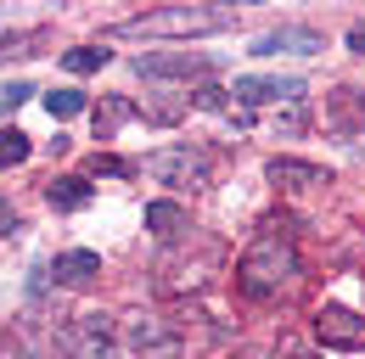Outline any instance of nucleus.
Listing matches in <instances>:
<instances>
[{
    "mask_svg": "<svg viewBox=\"0 0 365 359\" xmlns=\"http://www.w3.org/2000/svg\"><path fill=\"white\" fill-rule=\"evenodd\" d=\"M292 275H298L292 236H287L281 224H264V230L253 236V247L242 253V264H236V286H242V298L270 303V298H281V286H287Z\"/></svg>",
    "mask_w": 365,
    "mask_h": 359,
    "instance_id": "f257e3e1",
    "label": "nucleus"
},
{
    "mask_svg": "<svg viewBox=\"0 0 365 359\" xmlns=\"http://www.w3.org/2000/svg\"><path fill=\"white\" fill-rule=\"evenodd\" d=\"M230 23H236L230 6H163V11L130 17L124 34H225Z\"/></svg>",
    "mask_w": 365,
    "mask_h": 359,
    "instance_id": "f03ea898",
    "label": "nucleus"
},
{
    "mask_svg": "<svg viewBox=\"0 0 365 359\" xmlns=\"http://www.w3.org/2000/svg\"><path fill=\"white\" fill-rule=\"evenodd\" d=\"M140 175H152L158 185H180V191L191 185V191H197V185H208V175H214V157H208L202 146L185 140V146H163V152H152V157L140 163Z\"/></svg>",
    "mask_w": 365,
    "mask_h": 359,
    "instance_id": "7ed1b4c3",
    "label": "nucleus"
},
{
    "mask_svg": "<svg viewBox=\"0 0 365 359\" xmlns=\"http://www.w3.org/2000/svg\"><path fill=\"white\" fill-rule=\"evenodd\" d=\"M62 354L68 359H113L118 354V343H113V320L107 314H79V320H68L62 326Z\"/></svg>",
    "mask_w": 365,
    "mask_h": 359,
    "instance_id": "20e7f679",
    "label": "nucleus"
},
{
    "mask_svg": "<svg viewBox=\"0 0 365 359\" xmlns=\"http://www.w3.org/2000/svg\"><path fill=\"white\" fill-rule=\"evenodd\" d=\"M124 337H130V354L135 359H185V337L169 320H158V314H135Z\"/></svg>",
    "mask_w": 365,
    "mask_h": 359,
    "instance_id": "39448f33",
    "label": "nucleus"
},
{
    "mask_svg": "<svg viewBox=\"0 0 365 359\" xmlns=\"http://www.w3.org/2000/svg\"><path fill=\"white\" fill-rule=\"evenodd\" d=\"M281 51L315 56V51H326V34H320V28H270V34L253 40V56H281Z\"/></svg>",
    "mask_w": 365,
    "mask_h": 359,
    "instance_id": "423d86ee",
    "label": "nucleus"
},
{
    "mask_svg": "<svg viewBox=\"0 0 365 359\" xmlns=\"http://www.w3.org/2000/svg\"><path fill=\"white\" fill-rule=\"evenodd\" d=\"M304 95V79H264V73H247L236 79V101L242 107H264V101H298Z\"/></svg>",
    "mask_w": 365,
    "mask_h": 359,
    "instance_id": "0eeeda50",
    "label": "nucleus"
},
{
    "mask_svg": "<svg viewBox=\"0 0 365 359\" xmlns=\"http://www.w3.org/2000/svg\"><path fill=\"white\" fill-rule=\"evenodd\" d=\"M315 331H320V343H331V348H365V320H354L337 303L315 314Z\"/></svg>",
    "mask_w": 365,
    "mask_h": 359,
    "instance_id": "6e6552de",
    "label": "nucleus"
},
{
    "mask_svg": "<svg viewBox=\"0 0 365 359\" xmlns=\"http://www.w3.org/2000/svg\"><path fill=\"white\" fill-rule=\"evenodd\" d=\"M135 73H146V79H191V73H214V56H135Z\"/></svg>",
    "mask_w": 365,
    "mask_h": 359,
    "instance_id": "1a4fd4ad",
    "label": "nucleus"
},
{
    "mask_svg": "<svg viewBox=\"0 0 365 359\" xmlns=\"http://www.w3.org/2000/svg\"><path fill=\"white\" fill-rule=\"evenodd\" d=\"M51 275H56L62 286H91L96 275H101V259L85 253V247H73V253H56V259H51Z\"/></svg>",
    "mask_w": 365,
    "mask_h": 359,
    "instance_id": "9d476101",
    "label": "nucleus"
},
{
    "mask_svg": "<svg viewBox=\"0 0 365 359\" xmlns=\"http://www.w3.org/2000/svg\"><path fill=\"white\" fill-rule=\"evenodd\" d=\"M270 180H275V185H292V191L331 185V175H326L320 163H292V157H275V163H270Z\"/></svg>",
    "mask_w": 365,
    "mask_h": 359,
    "instance_id": "9b49d317",
    "label": "nucleus"
},
{
    "mask_svg": "<svg viewBox=\"0 0 365 359\" xmlns=\"http://www.w3.org/2000/svg\"><path fill=\"white\" fill-rule=\"evenodd\" d=\"M146 230H152L158 241H175V236L191 230V219H185L180 202H146Z\"/></svg>",
    "mask_w": 365,
    "mask_h": 359,
    "instance_id": "f8f14e48",
    "label": "nucleus"
},
{
    "mask_svg": "<svg viewBox=\"0 0 365 359\" xmlns=\"http://www.w3.org/2000/svg\"><path fill=\"white\" fill-rule=\"evenodd\" d=\"M46 197H51V208L73 214V208L91 202V180H85V175H62V180H51V185H46Z\"/></svg>",
    "mask_w": 365,
    "mask_h": 359,
    "instance_id": "ddd939ff",
    "label": "nucleus"
},
{
    "mask_svg": "<svg viewBox=\"0 0 365 359\" xmlns=\"http://www.w3.org/2000/svg\"><path fill=\"white\" fill-rule=\"evenodd\" d=\"M107 62H113V51H101V45H73V51L62 56L68 73H96V68H107Z\"/></svg>",
    "mask_w": 365,
    "mask_h": 359,
    "instance_id": "4468645a",
    "label": "nucleus"
},
{
    "mask_svg": "<svg viewBox=\"0 0 365 359\" xmlns=\"http://www.w3.org/2000/svg\"><path fill=\"white\" fill-rule=\"evenodd\" d=\"M17 163H29V135L0 130V169H17Z\"/></svg>",
    "mask_w": 365,
    "mask_h": 359,
    "instance_id": "2eb2a0df",
    "label": "nucleus"
},
{
    "mask_svg": "<svg viewBox=\"0 0 365 359\" xmlns=\"http://www.w3.org/2000/svg\"><path fill=\"white\" fill-rule=\"evenodd\" d=\"M46 113H51V118H73V113H85V90H51Z\"/></svg>",
    "mask_w": 365,
    "mask_h": 359,
    "instance_id": "dca6fc26",
    "label": "nucleus"
},
{
    "mask_svg": "<svg viewBox=\"0 0 365 359\" xmlns=\"http://www.w3.org/2000/svg\"><path fill=\"white\" fill-rule=\"evenodd\" d=\"M91 175H118V180H130V175H135V163H124V157H107V152H96V157H91Z\"/></svg>",
    "mask_w": 365,
    "mask_h": 359,
    "instance_id": "f3484780",
    "label": "nucleus"
},
{
    "mask_svg": "<svg viewBox=\"0 0 365 359\" xmlns=\"http://www.w3.org/2000/svg\"><path fill=\"white\" fill-rule=\"evenodd\" d=\"M29 45H40V34H0V62L6 56H29Z\"/></svg>",
    "mask_w": 365,
    "mask_h": 359,
    "instance_id": "a211bd4d",
    "label": "nucleus"
},
{
    "mask_svg": "<svg viewBox=\"0 0 365 359\" xmlns=\"http://www.w3.org/2000/svg\"><path fill=\"white\" fill-rule=\"evenodd\" d=\"M191 101H197V107H208V113H225V90H220V85H202Z\"/></svg>",
    "mask_w": 365,
    "mask_h": 359,
    "instance_id": "6ab92c4d",
    "label": "nucleus"
},
{
    "mask_svg": "<svg viewBox=\"0 0 365 359\" xmlns=\"http://www.w3.org/2000/svg\"><path fill=\"white\" fill-rule=\"evenodd\" d=\"M29 95H34V85H23V79H17V85H6V90H0V113H6V107H23Z\"/></svg>",
    "mask_w": 365,
    "mask_h": 359,
    "instance_id": "aec40b11",
    "label": "nucleus"
},
{
    "mask_svg": "<svg viewBox=\"0 0 365 359\" xmlns=\"http://www.w3.org/2000/svg\"><path fill=\"white\" fill-rule=\"evenodd\" d=\"M17 208H11V197H0V236H11V230H17Z\"/></svg>",
    "mask_w": 365,
    "mask_h": 359,
    "instance_id": "412c9836",
    "label": "nucleus"
},
{
    "mask_svg": "<svg viewBox=\"0 0 365 359\" xmlns=\"http://www.w3.org/2000/svg\"><path fill=\"white\" fill-rule=\"evenodd\" d=\"M349 51H354V56H365V23H354V28H349Z\"/></svg>",
    "mask_w": 365,
    "mask_h": 359,
    "instance_id": "4be33fe9",
    "label": "nucleus"
},
{
    "mask_svg": "<svg viewBox=\"0 0 365 359\" xmlns=\"http://www.w3.org/2000/svg\"><path fill=\"white\" fill-rule=\"evenodd\" d=\"M298 359H320V354H298Z\"/></svg>",
    "mask_w": 365,
    "mask_h": 359,
    "instance_id": "5701e85b",
    "label": "nucleus"
},
{
    "mask_svg": "<svg viewBox=\"0 0 365 359\" xmlns=\"http://www.w3.org/2000/svg\"><path fill=\"white\" fill-rule=\"evenodd\" d=\"M17 359H34V354H17Z\"/></svg>",
    "mask_w": 365,
    "mask_h": 359,
    "instance_id": "b1692460",
    "label": "nucleus"
}]
</instances>
